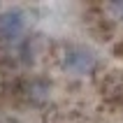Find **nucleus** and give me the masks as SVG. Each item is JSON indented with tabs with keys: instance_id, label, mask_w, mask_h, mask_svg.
I'll return each mask as SVG.
<instances>
[{
	"instance_id": "nucleus-4",
	"label": "nucleus",
	"mask_w": 123,
	"mask_h": 123,
	"mask_svg": "<svg viewBox=\"0 0 123 123\" xmlns=\"http://www.w3.org/2000/svg\"><path fill=\"white\" fill-rule=\"evenodd\" d=\"M116 54H123V42H121V44L116 47Z\"/></svg>"
},
{
	"instance_id": "nucleus-1",
	"label": "nucleus",
	"mask_w": 123,
	"mask_h": 123,
	"mask_svg": "<svg viewBox=\"0 0 123 123\" xmlns=\"http://www.w3.org/2000/svg\"><path fill=\"white\" fill-rule=\"evenodd\" d=\"M98 65V56L86 47H68L63 54V68L68 70L70 74H88L93 72Z\"/></svg>"
},
{
	"instance_id": "nucleus-2",
	"label": "nucleus",
	"mask_w": 123,
	"mask_h": 123,
	"mask_svg": "<svg viewBox=\"0 0 123 123\" xmlns=\"http://www.w3.org/2000/svg\"><path fill=\"white\" fill-rule=\"evenodd\" d=\"M26 30V14L19 7L5 9L0 14V40L2 42H14L19 40Z\"/></svg>"
},
{
	"instance_id": "nucleus-3",
	"label": "nucleus",
	"mask_w": 123,
	"mask_h": 123,
	"mask_svg": "<svg viewBox=\"0 0 123 123\" xmlns=\"http://www.w3.org/2000/svg\"><path fill=\"white\" fill-rule=\"evenodd\" d=\"M107 9H109L116 19H123V0H121V2H109V5H107Z\"/></svg>"
}]
</instances>
